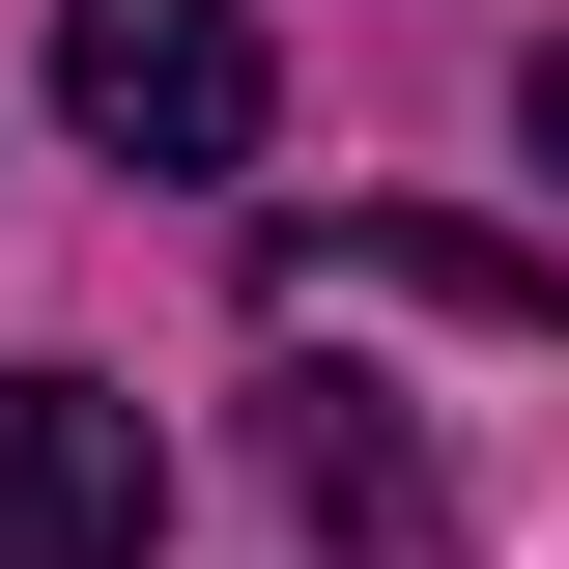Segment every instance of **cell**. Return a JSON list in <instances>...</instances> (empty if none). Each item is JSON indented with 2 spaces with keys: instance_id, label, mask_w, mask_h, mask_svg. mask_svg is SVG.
Instances as JSON below:
<instances>
[{
  "instance_id": "5",
  "label": "cell",
  "mask_w": 569,
  "mask_h": 569,
  "mask_svg": "<svg viewBox=\"0 0 569 569\" xmlns=\"http://www.w3.org/2000/svg\"><path fill=\"white\" fill-rule=\"evenodd\" d=\"M541 171H569V58H541Z\"/></svg>"
},
{
  "instance_id": "2",
  "label": "cell",
  "mask_w": 569,
  "mask_h": 569,
  "mask_svg": "<svg viewBox=\"0 0 569 569\" xmlns=\"http://www.w3.org/2000/svg\"><path fill=\"white\" fill-rule=\"evenodd\" d=\"M171 541V456H142L114 370H0V569H142Z\"/></svg>"
},
{
  "instance_id": "1",
  "label": "cell",
  "mask_w": 569,
  "mask_h": 569,
  "mask_svg": "<svg viewBox=\"0 0 569 569\" xmlns=\"http://www.w3.org/2000/svg\"><path fill=\"white\" fill-rule=\"evenodd\" d=\"M58 114L114 171H257V0H58Z\"/></svg>"
},
{
  "instance_id": "4",
  "label": "cell",
  "mask_w": 569,
  "mask_h": 569,
  "mask_svg": "<svg viewBox=\"0 0 569 569\" xmlns=\"http://www.w3.org/2000/svg\"><path fill=\"white\" fill-rule=\"evenodd\" d=\"M257 456H284V512H313V541H342V569H427V456H399V427H370V399H284Z\"/></svg>"
},
{
  "instance_id": "3",
  "label": "cell",
  "mask_w": 569,
  "mask_h": 569,
  "mask_svg": "<svg viewBox=\"0 0 569 569\" xmlns=\"http://www.w3.org/2000/svg\"><path fill=\"white\" fill-rule=\"evenodd\" d=\"M284 313H342V284H370V313H512V342H569V284L541 257H485V228H284Z\"/></svg>"
}]
</instances>
